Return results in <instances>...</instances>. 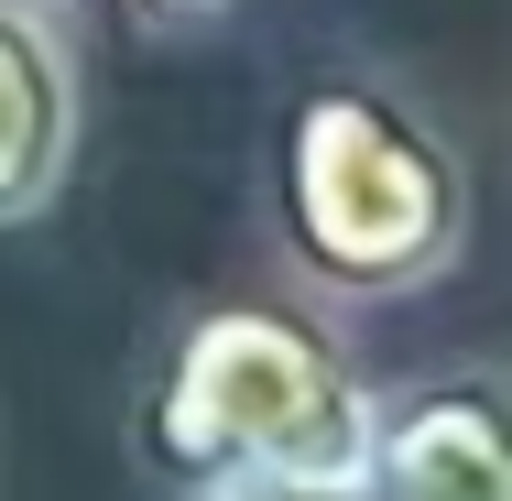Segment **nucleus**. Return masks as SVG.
Returning <instances> with one entry per match:
<instances>
[{
  "instance_id": "obj_5",
  "label": "nucleus",
  "mask_w": 512,
  "mask_h": 501,
  "mask_svg": "<svg viewBox=\"0 0 512 501\" xmlns=\"http://www.w3.org/2000/svg\"><path fill=\"white\" fill-rule=\"evenodd\" d=\"M186 501H382L371 480H218V491H186Z\"/></svg>"
},
{
  "instance_id": "obj_3",
  "label": "nucleus",
  "mask_w": 512,
  "mask_h": 501,
  "mask_svg": "<svg viewBox=\"0 0 512 501\" xmlns=\"http://www.w3.org/2000/svg\"><path fill=\"white\" fill-rule=\"evenodd\" d=\"M360 480L382 501H512V371L458 360L404 393H371Z\"/></svg>"
},
{
  "instance_id": "obj_1",
  "label": "nucleus",
  "mask_w": 512,
  "mask_h": 501,
  "mask_svg": "<svg viewBox=\"0 0 512 501\" xmlns=\"http://www.w3.org/2000/svg\"><path fill=\"white\" fill-rule=\"evenodd\" d=\"M262 207L284 273L327 305H404L436 295L469 251V164L393 77H306L273 109Z\"/></svg>"
},
{
  "instance_id": "obj_2",
  "label": "nucleus",
  "mask_w": 512,
  "mask_h": 501,
  "mask_svg": "<svg viewBox=\"0 0 512 501\" xmlns=\"http://www.w3.org/2000/svg\"><path fill=\"white\" fill-rule=\"evenodd\" d=\"M131 458L164 491L218 480H360L371 458V382L327 338V316L273 295H218L164 327L142 393H131Z\"/></svg>"
},
{
  "instance_id": "obj_6",
  "label": "nucleus",
  "mask_w": 512,
  "mask_h": 501,
  "mask_svg": "<svg viewBox=\"0 0 512 501\" xmlns=\"http://www.w3.org/2000/svg\"><path fill=\"white\" fill-rule=\"evenodd\" d=\"M109 11H131L142 33H207V22H229L240 0H109Z\"/></svg>"
},
{
  "instance_id": "obj_4",
  "label": "nucleus",
  "mask_w": 512,
  "mask_h": 501,
  "mask_svg": "<svg viewBox=\"0 0 512 501\" xmlns=\"http://www.w3.org/2000/svg\"><path fill=\"white\" fill-rule=\"evenodd\" d=\"M77 44L44 0H0V229H22L33 207H55L66 164H77Z\"/></svg>"
}]
</instances>
